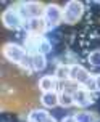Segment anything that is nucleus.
Listing matches in <instances>:
<instances>
[{"label": "nucleus", "mask_w": 100, "mask_h": 122, "mask_svg": "<svg viewBox=\"0 0 100 122\" xmlns=\"http://www.w3.org/2000/svg\"><path fill=\"white\" fill-rule=\"evenodd\" d=\"M15 8L18 10L19 16L23 18L24 23H28L32 18H44L45 11V5L40 2H21Z\"/></svg>", "instance_id": "1"}, {"label": "nucleus", "mask_w": 100, "mask_h": 122, "mask_svg": "<svg viewBox=\"0 0 100 122\" xmlns=\"http://www.w3.org/2000/svg\"><path fill=\"white\" fill-rule=\"evenodd\" d=\"M84 15V3L79 0H69L63 8V23L76 24Z\"/></svg>", "instance_id": "2"}, {"label": "nucleus", "mask_w": 100, "mask_h": 122, "mask_svg": "<svg viewBox=\"0 0 100 122\" xmlns=\"http://www.w3.org/2000/svg\"><path fill=\"white\" fill-rule=\"evenodd\" d=\"M2 53H3V56H5L10 63L18 64V66L26 60V58H28V50L23 48V47L18 45V43H11V42H8V43L3 45Z\"/></svg>", "instance_id": "3"}, {"label": "nucleus", "mask_w": 100, "mask_h": 122, "mask_svg": "<svg viewBox=\"0 0 100 122\" xmlns=\"http://www.w3.org/2000/svg\"><path fill=\"white\" fill-rule=\"evenodd\" d=\"M2 24L10 30H18V29H21L26 23L23 21V18L19 16L18 10H16L15 6H10V8H6L5 11L2 13Z\"/></svg>", "instance_id": "4"}, {"label": "nucleus", "mask_w": 100, "mask_h": 122, "mask_svg": "<svg viewBox=\"0 0 100 122\" xmlns=\"http://www.w3.org/2000/svg\"><path fill=\"white\" fill-rule=\"evenodd\" d=\"M44 21H45V24H47V29H53V27H56L60 23H63V8L58 6L56 3L45 5Z\"/></svg>", "instance_id": "5"}, {"label": "nucleus", "mask_w": 100, "mask_h": 122, "mask_svg": "<svg viewBox=\"0 0 100 122\" xmlns=\"http://www.w3.org/2000/svg\"><path fill=\"white\" fill-rule=\"evenodd\" d=\"M92 77V74H90V71H87L84 66H81V64H71V71H69V80H74V82H78L79 85H84L86 82H87L89 79Z\"/></svg>", "instance_id": "6"}, {"label": "nucleus", "mask_w": 100, "mask_h": 122, "mask_svg": "<svg viewBox=\"0 0 100 122\" xmlns=\"http://www.w3.org/2000/svg\"><path fill=\"white\" fill-rule=\"evenodd\" d=\"M73 98H74V106H78V108H87L89 104L94 101V100H92V93L87 92L84 87L78 88V90L73 93Z\"/></svg>", "instance_id": "7"}, {"label": "nucleus", "mask_w": 100, "mask_h": 122, "mask_svg": "<svg viewBox=\"0 0 100 122\" xmlns=\"http://www.w3.org/2000/svg\"><path fill=\"white\" fill-rule=\"evenodd\" d=\"M37 87L42 93H44V92H53L60 87V80L56 79L55 76H49V74H47V76H42V77L39 79Z\"/></svg>", "instance_id": "8"}, {"label": "nucleus", "mask_w": 100, "mask_h": 122, "mask_svg": "<svg viewBox=\"0 0 100 122\" xmlns=\"http://www.w3.org/2000/svg\"><path fill=\"white\" fill-rule=\"evenodd\" d=\"M24 26L28 27L29 34H32V36H42L45 30H49L44 18H32V19H29Z\"/></svg>", "instance_id": "9"}, {"label": "nucleus", "mask_w": 100, "mask_h": 122, "mask_svg": "<svg viewBox=\"0 0 100 122\" xmlns=\"http://www.w3.org/2000/svg\"><path fill=\"white\" fill-rule=\"evenodd\" d=\"M40 104L44 106L45 109H52L58 106V92L53 90V92H44L40 95Z\"/></svg>", "instance_id": "10"}, {"label": "nucleus", "mask_w": 100, "mask_h": 122, "mask_svg": "<svg viewBox=\"0 0 100 122\" xmlns=\"http://www.w3.org/2000/svg\"><path fill=\"white\" fill-rule=\"evenodd\" d=\"M29 56H31V63H32V71L40 72V71H44L45 67H47V58H45V55H42V53H32Z\"/></svg>", "instance_id": "11"}, {"label": "nucleus", "mask_w": 100, "mask_h": 122, "mask_svg": "<svg viewBox=\"0 0 100 122\" xmlns=\"http://www.w3.org/2000/svg\"><path fill=\"white\" fill-rule=\"evenodd\" d=\"M50 117L47 109H31L28 114V122H47V119Z\"/></svg>", "instance_id": "12"}, {"label": "nucleus", "mask_w": 100, "mask_h": 122, "mask_svg": "<svg viewBox=\"0 0 100 122\" xmlns=\"http://www.w3.org/2000/svg\"><path fill=\"white\" fill-rule=\"evenodd\" d=\"M76 122H99V114L94 111H78L74 114Z\"/></svg>", "instance_id": "13"}, {"label": "nucleus", "mask_w": 100, "mask_h": 122, "mask_svg": "<svg viewBox=\"0 0 100 122\" xmlns=\"http://www.w3.org/2000/svg\"><path fill=\"white\" fill-rule=\"evenodd\" d=\"M58 106L61 108H71L74 106V98H73V93H68V92H58Z\"/></svg>", "instance_id": "14"}, {"label": "nucleus", "mask_w": 100, "mask_h": 122, "mask_svg": "<svg viewBox=\"0 0 100 122\" xmlns=\"http://www.w3.org/2000/svg\"><path fill=\"white\" fill-rule=\"evenodd\" d=\"M69 71H71V64H58L53 76L60 82H65V80H69Z\"/></svg>", "instance_id": "15"}, {"label": "nucleus", "mask_w": 100, "mask_h": 122, "mask_svg": "<svg viewBox=\"0 0 100 122\" xmlns=\"http://www.w3.org/2000/svg\"><path fill=\"white\" fill-rule=\"evenodd\" d=\"M50 51H52V43H50V40H49V39H45V37H40V39H39V43H37V50H36V53L49 55Z\"/></svg>", "instance_id": "16"}, {"label": "nucleus", "mask_w": 100, "mask_h": 122, "mask_svg": "<svg viewBox=\"0 0 100 122\" xmlns=\"http://www.w3.org/2000/svg\"><path fill=\"white\" fill-rule=\"evenodd\" d=\"M78 88H81V85L74 82V80H65V82H60V90L68 92V93H74ZM58 90V92H60Z\"/></svg>", "instance_id": "17"}, {"label": "nucleus", "mask_w": 100, "mask_h": 122, "mask_svg": "<svg viewBox=\"0 0 100 122\" xmlns=\"http://www.w3.org/2000/svg\"><path fill=\"white\" fill-rule=\"evenodd\" d=\"M89 64L94 67H100V50H94L89 53Z\"/></svg>", "instance_id": "18"}, {"label": "nucleus", "mask_w": 100, "mask_h": 122, "mask_svg": "<svg viewBox=\"0 0 100 122\" xmlns=\"http://www.w3.org/2000/svg\"><path fill=\"white\" fill-rule=\"evenodd\" d=\"M84 88H86V90L87 92H90V93H94V92H97V84H95V76H92V77H90V79L87 80V82H86V84H84Z\"/></svg>", "instance_id": "19"}, {"label": "nucleus", "mask_w": 100, "mask_h": 122, "mask_svg": "<svg viewBox=\"0 0 100 122\" xmlns=\"http://www.w3.org/2000/svg\"><path fill=\"white\" fill-rule=\"evenodd\" d=\"M61 122H76V119H74V114L73 116H66L65 119H63Z\"/></svg>", "instance_id": "20"}, {"label": "nucleus", "mask_w": 100, "mask_h": 122, "mask_svg": "<svg viewBox=\"0 0 100 122\" xmlns=\"http://www.w3.org/2000/svg\"><path fill=\"white\" fill-rule=\"evenodd\" d=\"M95 84H97V92H100V74H95Z\"/></svg>", "instance_id": "21"}, {"label": "nucleus", "mask_w": 100, "mask_h": 122, "mask_svg": "<svg viewBox=\"0 0 100 122\" xmlns=\"http://www.w3.org/2000/svg\"><path fill=\"white\" fill-rule=\"evenodd\" d=\"M47 122H56V121H55V117H52V116H50L49 119H47Z\"/></svg>", "instance_id": "22"}]
</instances>
